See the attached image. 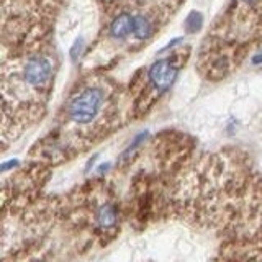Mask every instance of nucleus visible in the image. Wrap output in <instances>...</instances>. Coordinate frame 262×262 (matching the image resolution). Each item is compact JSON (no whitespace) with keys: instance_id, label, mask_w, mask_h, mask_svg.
<instances>
[{"instance_id":"obj_1","label":"nucleus","mask_w":262,"mask_h":262,"mask_svg":"<svg viewBox=\"0 0 262 262\" xmlns=\"http://www.w3.org/2000/svg\"><path fill=\"white\" fill-rule=\"evenodd\" d=\"M103 103V94L100 89H85L80 94H77L69 103V117L72 121L79 125H87L94 121L95 117L100 112V106Z\"/></svg>"},{"instance_id":"obj_2","label":"nucleus","mask_w":262,"mask_h":262,"mask_svg":"<svg viewBox=\"0 0 262 262\" xmlns=\"http://www.w3.org/2000/svg\"><path fill=\"white\" fill-rule=\"evenodd\" d=\"M177 72H179L177 66L170 59H161V61H156L151 66L149 80L158 92H166V90L174 84Z\"/></svg>"},{"instance_id":"obj_3","label":"nucleus","mask_w":262,"mask_h":262,"mask_svg":"<svg viewBox=\"0 0 262 262\" xmlns=\"http://www.w3.org/2000/svg\"><path fill=\"white\" fill-rule=\"evenodd\" d=\"M53 66L46 57L35 56L25 66V79L31 85H43L45 82L51 77Z\"/></svg>"},{"instance_id":"obj_4","label":"nucleus","mask_w":262,"mask_h":262,"mask_svg":"<svg viewBox=\"0 0 262 262\" xmlns=\"http://www.w3.org/2000/svg\"><path fill=\"white\" fill-rule=\"evenodd\" d=\"M117 220H118V211H117V207H115L113 203H105L97 210L95 221H97L98 228L110 229L117 225Z\"/></svg>"},{"instance_id":"obj_5","label":"nucleus","mask_w":262,"mask_h":262,"mask_svg":"<svg viewBox=\"0 0 262 262\" xmlns=\"http://www.w3.org/2000/svg\"><path fill=\"white\" fill-rule=\"evenodd\" d=\"M129 33H133V16L128 13H121L110 25V35L113 38H126Z\"/></svg>"},{"instance_id":"obj_6","label":"nucleus","mask_w":262,"mask_h":262,"mask_svg":"<svg viewBox=\"0 0 262 262\" xmlns=\"http://www.w3.org/2000/svg\"><path fill=\"white\" fill-rule=\"evenodd\" d=\"M151 23L149 20L143 15H136L133 16V33L138 39H147L151 36Z\"/></svg>"},{"instance_id":"obj_7","label":"nucleus","mask_w":262,"mask_h":262,"mask_svg":"<svg viewBox=\"0 0 262 262\" xmlns=\"http://www.w3.org/2000/svg\"><path fill=\"white\" fill-rule=\"evenodd\" d=\"M202 15L199 12H192L190 15L187 16V20H185V25H187V31L188 33H195V31H199L200 27H202Z\"/></svg>"},{"instance_id":"obj_8","label":"nucleus","mask_w":262,"mask_h":262,"mask_svg":"<svg viewBox=\"0 0 262 262\" xmlns=\"http://www.w3.org/2000/svg\"><path fill=\"white\" fill-rule=\"evenodd\" d=\"M18 166V159H10V161H7L4 164H0V172H5V170H10L13 167Z\"/></svg>"},{"instance_id":"obj_9","label":"nucleus","mask_w":262,"mask_h":262,"mask_svg":"<svg viewBox=\"0 0 262 262\" xmlns=\"http://www.w3.org/2000/svg\"><path fill=\"white\" fill-rule=\"evenodd\" d=\"M82 45H84V41L79 39V41H76V45H74V48L71 49V57H72V61H76V59H77V54H79L77 51H80Z\"/></svg>"},{"instance_id":"obj_10","label":"nucleus","mask_w":262,"mask_h":262,"mask_svg":"<svg viewBox=\"0 0 262 262\" xmlns=\"http://www.w3.org/2000/svg\"><path fill=\"white\" fill-rule=\"evenodd\" d=\"M260 62H262V53H259L252 57V64H260Z\"/></svg>"},{"instance_id":"obj_11","label":"nucleus","mask_w":262,"mask_h":262,"mask_svg":"<svg viewBox=\"0 0 262 262\" xmlns=\"http://www.w3.org/2000/svg\"><path fill=\"white\" fill-rule=\"evenodd\" d=\"M251 262H262V256H257V257H254Z\"/></svg>"},{"instance_id":"obj_12","label":"nucleus","mask_w":262,"mask_h":262,"mask_svg":"<svg viewBox=\"0 0 262 262\" xmlns=\"http://www.w3.org/2000/svg\"><path fill=\"white\" fill-rule=\"evenodd\" d=\"M244 2H252V0H244Z\"/></svg>"}]
</instances>
